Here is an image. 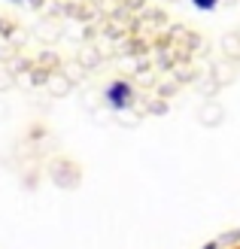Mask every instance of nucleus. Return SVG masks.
<instances>
[{"mask_svg": "<svg viewBox=\"0 0 240 249\" xmlns=\"http://www.w3.org/2000/svg\"><path fill=\"white\" fill-rule=\"evenodd\" d=\"M107 101L116 107V109H125L131 104V85L128 82H116V85H110L107 89Z\"/></svg>", "mask_w": 240, "mask_h": 249, "instance_id": "nucleus-1", "label": "nucleus"}, {"mask_svg": "<svg viewBox=\"0 0 240 249\" xmlns=\"http://www.w3.org/2000/svg\"><path fill=\"white\" fill-rule=\"evenodd\" d=\"M216 3H219V0H192V6H195V9H201V12L216 9Z\"/></svg>", "mask_w": 240, "mask_h": 249, "instance_id": "nucleus-2", "label": "nucleus"}, {"mask_svg": "<svg viewBox=\"0 0 240 249\" xmlns=\"http://www.w3.org/2000/svg\"><path fill=\"white\" fill-rule=\"evenodd\" d=\"M204 249H216V243H207V246H204Z\"/></svg>", "mask_w": 240, "mask_h": 249, "instance_id": "nucleus-3", "label": "nucleus"}, {"mask_svg": "<svg viewBox=\"0 0 240 249\" xmlns=\"http://www.w3.org/2000/svg\"><path fill=\"white\" fill-rule=\"evenodd\" d=\"M12 3H18V0H12Z\"/></svg>", "mask_w": 240, "mask_h": 249, "instance_id": "nucleus-4", "label": "nucleus"}]
</instances>
